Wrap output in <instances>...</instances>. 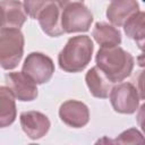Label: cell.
Returning <instances> with one entry per match:
<instances>
[{"mask_svg": "<svg viewBox=\"0 0 145 145\" xmlns=\"http://www.w3.org/2000/svg\"><path fill=\"white\" fill-rule=\"evenodd\" d=\"M95 61L96 66L112 83H119L129 77L135 65L134 57L119 45L101 46Z\"/></svg>", "mask_w": 145, "mask_h": 145, "instance_id": "obj_1", "label": "cell"}, {"mask_svg": "<svg viewBox=\"0 0 145 145\" xmlns=\"http://www.w3.org/2000/svg\"><path fill=\"white\" fill-rule=\"evenodd\" d=\"M94 51L93 41L87 35L70 37L58 54V63L66 72H80L92 59Z\"/></svg>", "mask_w": 145, "mask_h": 145, "instance_id": "obj_2", "label": "cell"}, {"mask_svg": "<svg viewBox=\"0 0 145 145\" xmlns=\"http://www.w3.org/2000/svg\"><path fill=\"white\" fill-rule=\"evenodd\" d=\"M24 35L19 28H1L0 31V63L5 70L14 69L24 54Z\"/></svg>", "mask_w": 145, "mask_h": 145, "instance_id": "obj_3", "label": "cell"}, {"mask_svg": "<svg viewBox=\"0 0 145 145\" xmlns=\"http://www.w3.org/2000/svg\"><path fill=\"white\" fill-rule=\"evenodd\" d=\"M93 23V14L83 2L66 6L61 14V25L65 33L87 32Z\"/></svg>", "mask_w": 145, "mask_h": 145, "instance_id": "obj_4", "label": "cell"}, {"mask_svg": "<svg viewBox=\"0 0 145 145\" xmlns=\"http://www.w3.org/2000/svg\"><path fill=\"white\" fill-rule=\"evenodd\" d=\"M110 102L113 110L122 114H133L138 110L139 94L137 88L129 82L119 83L111 88Z\"/></svg>", "mask_w": 145, "mask_h": 145, "instance_id": "obj_5", "label": "cell"}, {"mask_svg": "<svg viewBox=\"0 0 145 145\" xmlns=\"http://www.w3.org/2000/svg\"><path fill=\"white\" fill-rule=\"evenodd\" d=\"M22 71L36 84L48 83L54 72V63L42 52H31L24 60Z\"/></svg>", "mask_w": 145, "mask_h": 145, "instance_id": "obj_6", "label": "cell"}, {"mask_svg": "<svg viewBox=\"0 0 145 145\" xmlns=\"http://www.w3.org/2000/svg\"><path fill=\"white\" fill-rule=\"evenodd\" d=\"M5 82L6 86L18 101L29 102L37 97V84L28 76H26L23 71H12L6 74Z\"/></svg>", "mask_w": 145, "mask_h": 145, "instance_id": "obj_7", "label": "cell"}, {"mask_svg": "<svg viewBox=\"0 0 145 145\" xmlns=\"http://www.w3.org/2000/svg\"><path fill=\"white\" fill-rule=\"evenodd\" d=\"M59 117L63 123L71 128L85 127L89 121L88 106L77 100H68L59 108Z\"/></svg>", "mask_w": 145, "mask_h": 145, "instance_id": "obj_8", "label": "cell"}, {"mask_svg": "<svg viewBox=\"0 0 145 145\" xmlns=\"http://www.w3.org/2000/svg\"><path fill=\"white\" fill-rule=\"evenodd\" d=\"M23 131L33 140L45 136L51 127L49 118L39 111H25L19 116Z\"/></svg>", "mask_w": 145, "mask_h": 145, "instance_id": "obj_9", "label": "cell"}, {"mask_svg": "<svg viewBox=\"0 0 145 145\" xmlns=\"http://www.w3.org/2000/svg\"><path fill=\"white\" fill-rule=\"evenodd\" d=\"M137 11L139 5L137 0H111L106 8V18L114 26H123V24Z\"/></svg>", "mask_w": 145, "mask_h": 145, "instance_id": "obj_10", "label": "cell"}, {"mask_svg": "<svg viewBox=\"0 0 145 145\" xmlns=\"http://www.w3.org/2000/svg\"><path fill=\"white\" fill-rule=\"evenodd\" d=\"M60 8L61 7L53 1L50 5H48L37 17L42 31L51 37H57L65 33L61 25Z\"/></svg>", "mask_w": 145, "mask_h": 145, "instance_id": "obj_11", "label": "cell"}, {"mask_svg": "<svg viewBox=\"0 0 145 145\" xmlns=\"http://www.w3.org/2000/svg\"><path fill=\"white\" fill-rule=\"evenodd\" d=\"M1 28H20L27 19L24 3L18 0H1Z\"/></svg>", "mask_w": 145, "mask_h": 145, "instance_id": "obj_12", "label": "cell"}, {"mask_svg": "<svg viewBox=\"0 0 145 145\" xmlns=\"http://www.w3.org/2000/svg\"><path fill=\"white\" fill-rule=\"evenodd\" d=\"M86 85L94 97L106 99L111 92L112 82L105 76V74L97 67H92L85 75Z\"/></svg>", "mask_w": 145, "mask_h": 145, "instance_id": "obj_13", "label": "cell"}, {"mask_svg": "<svg viewBox=\"0 0 145 145\" xmlns=\"http://www.w3.org/2000/svg\"><path fill=\"white\" fill-rule=\"evenodd\" d=\"M123 31L126 35L134 40L137 46L145 50V11H137L125 24Z\"/></svg>", "mask_w": 145, "mask_h": 145, "instance_id": "obj_14", "label": "cell"}, {"mask_svg": "<svg viewBox=\"0 0 145 145\" xmlns=\"http://www.w3.org/2000/svg\"><path fill=\"white\" fill-rule=\"evenodd\" d=\"M92 36L101 46H114L121 43V33L120 31L104 22H99L95 24Z\"/></svg>", "mask_w": 145, "mask_h": 145, "instance_id": "obj_15", "label": "cell"}, {"mask_svg": "<svg viewBox=\"0 0 145 145\" xmlns=\"http://www.w3.org/2000/svg\"><path fill=\"white\" fill-rule=\"evenodd\" d=\"M15 96L7 86L0 87V127L10 126L17 116Z\"/></svg>", "mask_w": 145, "mask_h": 145, "instance_id": "obj_16", "label": "cell"}, {"mask_svg": "<svg viewBox=\"0 0 145 145\" xmlns=\"http://www.w3.org/2000/svg\"><path fill=\"white\" fill-rule=\"evenodd\" d=\"M112 142L120 144H145V137H143L140 131L137 130L136 128H130L122 131Z\"/></svg>", "mask_w": 145, "mask_h": 145, "instance_id": "obj_17", "label": "cell"}, {"mask_svg": "<svg viewBox=\"0 0 145 145\" xmlns=\"http://www.w3.org/2000/svg\"><path fill=\"white\" fill-rule=\"evenodd\" d=\"M54 0H23L26 14L34 19H37L40 12Z\"/></svg>", "mask_w": 145, "mask_h": 145, "instance_id": "obj_18", "label": "cell"}, {"mask_svg": "<svg viewBox=\"0 0 145 145\" xmlns=\"http://www.w3.org/2000/svg\"><path fill=\"white\" fill-rule=\"evenodd\" d=\"M136 84H137V91L139 94V99L145 100V68L138 71L136 76Z\"/></svg>", "mask_w": 145, "mask_h": 145, "instance_id": "obj_19", "label": "cell"}, {"mask_svg": "<svg viewBox=\"0 0 145 145\" xmlns=\"http://www.w3.org/2000/svg\"><path fill=\"white\" fill-rule=\"evenodd\" d=\"M136 120H137L138 126L140 127V129L143 130V133L145 135V103H143L139 106L137 116H136Z\"/></svg>", "mask_w": 145, "mask_h": 145, "instance_id": "obj_20", "label": "cell"}, {"mask_svg": "<svg viewBox=\"0 0 145 145\" xmlns=\"http://www.w3.org/2000/svg\"><path fill=\"white\" fill-rule=\"evenodd\" d=\"M84 0H57V3L61 7V8H65L66 6L70 5V3H74V2H83Z\"/></svg>", "mask_w": 145, "mask_h": 145, "instance_id": "obj_21", "label": "cell"}, {"mask_svg": "<svg viewBox=\"0 0 145 145\" xmlns=\"http://www.w3.org/2000/svg\"><path fill=\"white\" fill-rule=\"evenodd\" d=\"M137 65H138L139 67L145 68V50H143L142 53L137 57Z\"/></svg>", "mask_w": 145, "mask_h": 145, "instance_id": "obj_22", "label": "cell"}]
</instances>
